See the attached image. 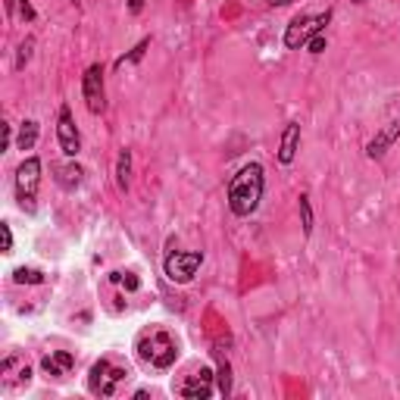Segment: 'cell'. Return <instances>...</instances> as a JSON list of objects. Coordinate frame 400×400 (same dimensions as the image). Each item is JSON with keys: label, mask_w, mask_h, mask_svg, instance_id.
Listing matches in <instances>:
<instances>
[{"label": "cell", "mask_w": 400, "mask_h": 400, "mask_svg": "<svg viewBox=\"0 0 400 400\" xmlns=\"http://www.w3.org/2000/svg\"><path fill=\"white\" fill-rule=\"evenodd\" d=\"M263 166L259 163H247L238 169V175H231L228 181V209L235 216H250L257 213L259 200H263Z\"/></svg>", "instance_id": "1"}, {"label": "cell", "mask_w": 400, "mask_h": 400, "mask_svg": "<svg viewBox=\"0 0 400 400\" xmlns=\"http://www.w3.org/2000/svg\"><path fill=\"white\" fill-rule=\"evenodd\" d=\"M138 356L157 369H169L179 360V341L169 332H163V328H153V332L141 335V341H138Z\"/></svg>", "instance_id": "2"}, {"label": "cell", "mask_w": 400, "mask_h": 400, "mask_svg": "<svg viewBox=\"0 0 400 400\" xmlns=\"http://www.w3.org/2000/svg\"><path fill=\"white\" fill-rule=\"evenodd\" d=\"M38 185H41V160L29 157L16 169V200L25 213H34V200H38Z\"/></svg>", "instance_id": "3"}, {"label": "cell", "mask_w": 400, "mask_h": 400, "mask_svg": "<svg viewBox=\"0 0 400 400\" xmlns=\"http://www.w3.org/2000/svg\"><path fill=\"white\" fill-rule=\"evenodd\" d=\"M328 19H332V13H322V16H294L291 25H288V32H285V47L288 51L307 47L313 34H319L328 25Z\"/></svg>", "instance_id": "4"}, {"label": "cell", "mask_w": 400, "mask_h": 400, "mask_svg": "<svg viewBox=\"0 0 400 400\" xmlns=\"http://www.w3.org/2000/svg\"><path fill=\"white\" fill-rule=\"evenodd\" d=\"M200 263H203L200 250H175V254L166 257V276H169L172 282L185 285L194 278V272L200 269Z\"/></svg>", "instance_id": "5"}, {"label": "cell", "mask_w": 400, "mask_h": 400, "mask_svg": "<svg viewBox=\"0 0 400 400\" xmlns=\"http://www.w3.org/2000/svg\"><path fill=\"white\" fill-rule=\"evenodd\" d=\"M125 378V369H113L110 360H101L91 366V375H88V388L101 397H113L116 394V385Z\"/></svg>", "instance_id": "6"}, {"label": "cell", "mask_w": 400, "mask_h": 400, "mask_svg": "<svg viewBox=\"0 0 400 400\" xmlns=\"http://www.w3.org/2000/svg\"><path fill=\"white\" fill-rule=\"evenodd\" d=\"M82 94H85V103H88L91 113H103V107H107V94H103V66L101 63L88 66L85 79H82Z\"/></svg>", "instance_id": "7"}, {"label": "cell", "mask_w": 400, "mask_h": 400, "mask_svg": "<svg viewBox=\"0 0 400 400\" xmlns=\"http://www.w3.org/2000/svg\"><path fill=\"white\" fill-rule=\"evenodd\" d=\"M57 138H60V147H63V153H66V157H79V150H82V135H79V129H75L69 107H63V110H60Z\"/></svg>", "instance_id": "8"}, {"label": "cell", "mask_w": 400, "mask_h": 400, "mask_svg": "<svg viewBox=\"0 0 400 400\" xmlns=\"http://www.w3.org/2000/svg\"><path fill=\"white\" fill-rule=\"evenodd\" d=\"M209 391H213V372L203 366L200 372H194V375H188L185 382L179 385V394L188 397V400H207Z\"/></svg>", "instance_id": "9"}, {"label": "cell", "mask_w": 400, "mask_h": 400, "mask_svg": "<svg viewBox=\"0 0 400 400\" xmlns=\"http://www.w3.org/2000/svg\"><path fill=\"white\" fill-rule=\"evenodd\" d=\"M397 138H400V122L394 119V122H388V125H385L382 131H378L375 138H372V141H369V147H366V153H369L372 160H382L385 153H388V147L394 144Z\"/></svg>", "instance_id": "10"}, {"label": "cell", "mask_w": 400, "mask_h": 400, "mask_svg": "<svg viewBox=\"0 0 400 400\" xmlns=\"http://www.w3.org/2000/svg\"><path fill=\"white\" fill-rule=\"evenodd\" d=\"M41 366H44L47 375L60 378V375H69V369L75 366V356L69 354V350H51V354L41 360Z\"/></svg>", "instance_id": "11"}, {"label": "cell", "mask_w": 400, "mask_h": 400, "mask_svg": "<svg viewBox=\"0 0 400 400\" xmlns=\"http://www.w3.org/2000/svg\"><path fill=\"white\" fill-rule=\"evenodd\" d=\"M297 147H300V125L297 122H288L285 135H282V147H278V160L288 166L294 163V157H297Z\"/></svg>", "instance_id": "12"}, {"label": "cell", "mask_w": 400, "mask_h": 400, "mask_svg": "<svg viewBox=\"0 0 400 400\" xmlns=\"http://www.w3.org/2000/svg\"><path fill=\"white\" fill-rule=\"evenodd\" d=\"M82 166H75V163H69V166H57V185L60 188H66V191H75V188L82 185Z\"/></svg>", "instance_id": "13"}, {"label": "cell", "mask_w": 400, "mask_h": 400, "mask_svg": "<svg viewBox=\"0 0 400 400\" xmlns=\"http://www.w3.org/2000/svg\"><path fill=\"white\" fill-rule=\"evenodd\" d=\"M34 141H38V122H34V119H25L22 129H19V150H32Z\"/></svg>", "instance_id": "14"}, {"label": "cell", "mask_w": 400, "mask_h": 400, "mask_svg": "<svg viewBox=\"0 0 400 400\" xmlns=\"http://www.w3.org/2000/svg\"><path fill=\"white\" fill-rule=\"evenodd\" d=\"M129 175H131V150H122L119 153V163H116V185L122 188H129Z\"/></svg>", "instance_id": "15"}, {"label": "cell", "mask_w": 400, "mask_h": 400, "mask_svg": "<svg viewBox=\"0 0 400 400\" xmlns=\"http://www.w3.org/2000/svg\"><path fill=\"white\" fill-rule=\"evenodd\" d=\"M13 282L16 285H44V272L41 269H16V276H13Z\"/></svg>", "instance_id": "16"}, {"label": "cell", "mask_w": 400, "mask_h": 400, "mask_svg": "<svg viewBox=\"0 0 400 400\" xmlns=\"http://www.w3.org/2000/svg\"><path fill=\"white\" fill-rule=\"evenodd\" d=\"M219 394L222 397L231 394V366H228V360H219Z\"/></svg>", "instance_id": "17"}, {"label": "cell", "mask_w": 400, "mask_h": 400, "mask_svg": "<svg viewBox=\"0 0 400 400\" xmlns=\"http://www.w3.org/2000/svg\"><path fill=\"white\" fill-rule=\"evenodd\" d=\"M300 219H304V235H313V209L307 194H300Z\"/></svg>", "instance_id": "18"}, {"label": "cell", "mask_w": 400, "mask_h": 400, "mask_svg": "<svg viewBox=\"0 0 400 400\" xmlns=\"http://www.w3.org/2000/svg\"><path fill=\"white\" fill-rule=\"evenodd\" d=\"M32 47H34V38H25L22 47H19V60H16V69H22L25 63L32 60Z\"/></svg>", "instance_id": "19"}, {"label": "cell", "mask_w": 400, "mask_h": 400, "mask_svg": "<svg viewBox=\"0 0 400 400\" xmlns=\"http://www.w3.org/2000/svg\"><path fill=\"white\" fill-rule=\"evenodd\" d=\"M147 47H150V41H141V44H138V47H135V51H131V53H129V57H122V60H119V63H116V66H125V63H138V60H141V57H144V51H147Z\"/></svg>", "instance_id": "20"}, {"label": "cell", "mask_w": 400, "mask_h": 400, "mask_svg": "<svg viewBox=\"0 0 400 400\" xmlns=\"http://www.w3.org/2000/svg\"><path fill=\"white\" fill-rule=\"evenodd\" d=\"M307 47H310V53H322V51H325V34H313V38H310V44H307Z\"/></svg>", "instance_id": "21"}, {"label": "cell", "mask_w": 400, "mask_h": 400, "mask_svg": "<svg viewBox=\"0 0 400 400\" xmlns=\"http://www.w3.org/2000/svg\"><path fill=\"white\" fill-rule=\"evenodd\" d=\"M0 231H4V254H13V231H10V226H0Z\"/></svg>", "instance_id": "22"}, {"label": "cell", "mask_w": 400, "mask_h": 400, "mask_svg": "<svg viewBox=\"0 0 400 400\" xmlns=\"http://www.w3.org/2000/svg\"><path fill=\"white\" fill-rule=\"evenodd\" d=\"M10 369H13V360H6V363H4V372H10ZM19 378H22V382H25V385H29V378H32V369H29V366H25L22 372H19Z\"/></svg>", "instance_id": "23"}, {"label": "cell", "mask_w": 400, "mask_h": 400, "mask_svg": "<svg viewBox=\"0 0 400 400\" xmlns=\"http://www.w3.org/2000/svg\"><path fill=\"white\" fill-rule=\"evenodd\" d=\"M129 10L131 13H141L144 10V0H129Z\"/></svg>", "instance_id": "24"}, {"label": "cell", "mask_w": 400, "mask_h": 400, "mask_svg": "<svg viewBox=\"0 0 400 400\" xmlns=\"http://www.w3.org/2000/svg\"><path fill=\"white\" fill-rule=\"evenodd\" d=\"M10 147V125H4V150Z\"/></svg>", "instance_id": "25"}, {"label": "cell", "mask_w": 400, "mask_h": 400, "mask_svg": "<svg viewBox=\"0 0 400 400\" xmlns=\"http://www.w3.org/2000/svg\"><path fill=\"white\" fill-rule=\"evenodd\" d=\"M272 6H285V4H294V0H269Z\"/></svg>", "instance_id": "26"}, {"label": "cell", "mask_w": 400, "mask_h": 400, "mask_svg": "<svg viewBox=\"0 0 400 400\" xmlns=\"http://www.w3.org/2000/svg\"><path fill=\"white\" fill-rule=\"evenodd\" d=\"M22 13H25V16L32 19V10H29V4H25V0H22Z\"/></svg>", "instance_id": "27"}, {"label": "cell", "mask_w": 400, "mask_h": 400, "mask_svg": "<svg viewBox=\"0 0 400 400\" xmlns=\"http://www.w3.org/2000/svg\"><path fill=\"white\" fill-rule=\"evenodd\" d=\"M72 4H79V0H72Z\"/></svg>", "instance_id": "28"}]
</instances>
